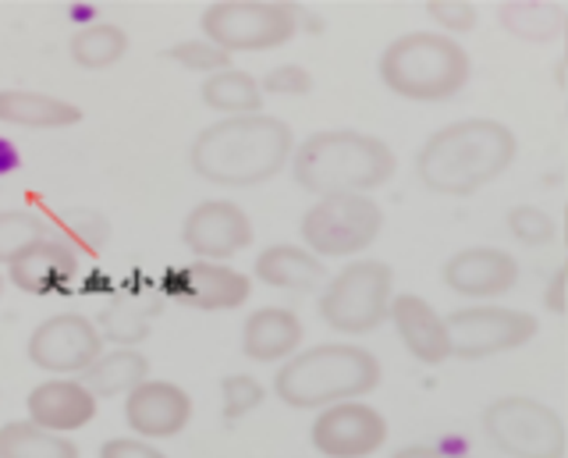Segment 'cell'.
<instances>
[{"label": "cell", "mask_w": 568, "mask_h": 458, "mask_svg": "<svg viewBox=\"0 0 568 458\" xmlns=\"http://www.w3.org/2000/svg\"><path fill=\"white\" fill-rule=\"evenodd\" d=\"M200 100H203V108H210L221 118L263 114V85L256 75L242 72V68H227V72L203 79Z\"/></svg>", "instance_id": "cell-25"}, {"label": "cell", "mask_w": 568, "mask_h": 458, "mask_svg": "<svg viewBox=\"0 0 568 458\" xmlns=\"http://www.w3.org/2000/svg\"><path fill=\"white\" fill-rule=\"evenodd\" d=\"M295 146L292 125L277 114L221 118L192 139L189 167L210 185L256 189L292 167Z\"/></svg>", "instance_id": "cell-1"}, {"label": "cell", "mask_w": 568, "mask_h": 458, "mask_svg": "<svg viewBox=\"0 0 568 458\" xmlns=\"http://www.w3.org/2000/svg\"><path fill=\"white\" fill-rule=\"evenodd\" d=\"M256 232L248 214L231 200L195 203L182 221V245L206 263H227L253 245Z\"/></svg>", "instance_id": "cell-14"}, {"label": "cell", "mask_w": 568, "mask_h": 458, "mask_svg": "<svg viewBox=\"0 0 568 458\" xmlns=\"http://www.w3.org/2000/svg\"><path fill=\"white\" fill-rule=\"evenodd\" d=\"M384 380V366L369 348L352 342H324L302 348L277 366L274 395L298 413H324L342 401H363Z\"/></svg>", "instance_id": "cell-4"}, {"label": "cell", "mask_w": 568, "mask_h": 458, "mask_svg": "<svg viewBox=\"0 0 568 458\" xmlns=\"http://www.w3.org/2000/svg\"><path fill=\"white\" fill-rule=\"evenodd\" d=\"M22 156H18V146L11 143L8 135H0V179H8L11 171H18Z\"/></svg>", "instance_id": "cell-38"}, {"label": "cell", "mask_w": 568, "mask_h": 458, "mask_svg": "<svg viewBox=\"0 0 568 458\" xmlns=\"http://www.w3.org/2000/svg\"><path fill=\"white\" fill-rule=\"evenodd\" d=\"M381 82L387 93L413 103H444L466 90L473 61L469 50L444 32L416 29L390 40L381 54Z\"/></svg>", "instance_id": "cell-5"}, {"label": "cell", "mask_w": 568, "mask_h": 458, "mask_svg": "<svg viewBox=\"0 0 568 458\" xmlns=\"http://www.w3.org/2000/svg\"><path fill=\"white\" fill-rule=\"evenodd\" d=\"M384 232V206L373 196H324L298 221V238L320 259H359Z\"/></svg>", "instance_id": "cell-8"}, {"label": "cell", "mask_w": 568, "mask_h": 458, "mask_svg": "<svg viewBox=\"0 0 568 458\" xmlns=\"http://www.w3.org/2000/svg\"><path fill=\"white\" fill-rule=\"evenodd\" d=\"M440 281L455 295L490 303V298H501L519 285V259L497 245H466L444 259Z\"/></svg>", "instance_id": "cell-15"}, {"label": "cell", "mask_w": 568, "mask_h": 458, "mask_svg": "<svg viewBox=\"0 0 568 458\" xmlns=\"http://www.w3.org/2000/svg\"><path fill=\"white\" fill-rule=\"evenodd\" d=\"M561 50H565V64H568V14L561 19Z\"/></svg>", "instance_id": "cell-39"}, {"label": "cell", "mask_w": 568, "mask_h": 458, "mask_svg": "<svg viewBox=\"0 0 568 458\" xmlns=\"http://www.w3.org/2000/svg\"><path fill=\"white\" fill-rule=\"evenodd\" d=\"M561 271H565V277H568V259H565V267H561Z\"/></svg>", "instance_id": "cell-41"}, {"label": "cell", "mask_w": 568, "mask_h": 458, "mask_svg": "<svg viewBox=\"0 0 568 458\" xmlns=\"http://www.w3.org/2000/svg\"><path fill=\"white\" fill-rule=\"evenodd\" d=\"M53 235V224L43 214H32V210H0V263H8L26 253L29 245L43 242Z\"/></svg>", "instance_id": "cell-28"}, {"label": "cell", "mask_w": 568, "mask_h": 458, "mask_svg": "<svg viewBox=\"0 0 568 458\" xmlns=\"http://www.w3.org/2000/svg\"><path fill=\"white\" fill-rule=\"evenodd\" d=\"M390 458H473L466 451H448V448H440V445H405L398 448Z\"/></svg>", "instance_id": "cell-37"}, {"label": "cell", "mask_w": 568, "mask_h": 458, "mask_svg": "<svg viewBox=\"0 0 568 458\" xmlns=\"http://www.w3.org/2000/svg\"><path fill=\"white\" fill-rule=\"evenodd\" d=\"M0 458H79V445L36 427L32 419H11L0 427Z\"/></svg>", "instance_id": "cell-27"}, {"label": "cell", "mask_w": 568, "mask_h": 458, "mask_svg": "<svg viewBox=\"0 0 568 458\" xmlns=\"http://www.w3.org/2000/svg\"><path fill=\"white\" fill-rule=\"evenodd\" d=\"M387 320H390V327L398 330L405 352L416 363H423V366H444L448 359H455L448 316H440L423 295L398 292L395 303H390Z\"/></svg>", "instance_id": "cell-18"}, {"label": "cell", "mask_w": 568, "mask_h": 458, "mask_svg": "<svg viewBox=\"0 0 568 458\" xmlns=\"http://www.w3.org/2000/svg\"><path fill=\"white\" fill-rule=\"evenodd\" d=\"M79 267H82V256L71 250L68 242L50 235L43 242L29 245L26 253H18L8 263V281L18 292L43 298V295H61L75 285Z\"/></svg>", "instance_id": "cell-19"}, {"label": "cell", "mask_w": 568, "mask_h": 458, "mask_svg": "<svg viewBox=\"0 0 568 458\" xmlns=\"http://www.w3.org/2000/svg\"><path fill=\"white\" fill-rule=\"evenodd\" d=\"M426 14L440 26L444 37H466L479 22V8L469 0H426Z\"/></svg>", "instance_id": "cell-34"}, {"label": "cell", "mask_w": 568, "mask_h": 458, "mask_svg": "<svg viewBox=\"0 0 568 458\" xmlns=\"http://www.w3.org/2000/svg\"><path fill=\"white\" fill-rule=\"evenodd\" d=\"M156 292L178 306L203 309V313H227L242 309L253 295V277L242 274L231 263H206L192 259L182 267H171L160 274Z\"/></svg>", "instance_id": "cell-12"}, {"label": "cell", "mask_w": 568, "mask_h": 458, "mask_svg": "<svg viewBox=\"0 0 568 458\" xmlns=\"http://www.w3.org/2000/svg\"><path fill=\"white\" fill-rule=\"evenodd\" d=\"M519 156V139L497 118H462L426 135L416 150V179L437 196H476Z\"/></svg>", "instance_id": "cell-2"}, {"label": "cell", "mask_w": 568, "mask_h": 458, "mask_svg": "<svg viewBox=\"0 0 568 458\" xmlns=\"http://www.w3.org/2000/svg\"><path fill=\"white\" fill-rule=\"evenodd\" d=\"M266 398V387L253 374H227L221 377V413L227 423L245 419L248 413H256Z\"/></svg>", "instance_id": "cell-32"}, {"label": "cell", "mask_w": 568, "mask_h": 458, "mask_svg": "<svg viewBox=\"0 0 568 458\" xmlns=\"http://www.w3.org/2000/svg\"><path fill=\"white\" fill-rule=\"evenodd\" d=\"M395 295L398 292L390 263L359 256L345 263L337 274H331V281L316 298V313L331 330L359 338V334L377 330L387 320Z\"/></svg>", "instance_id": "cell-6"}, {"label": "cell", "mask_w": 568, "mask_h": 458, "mask_svg": "<svg viewBox=\"0 0 568 458\" xmlns=\"http://www.w3.org/2000/svg\"><path fill=\"white\" fill-rule=\"evenodd\" d=\"M100 458H168L160 451L153 440H142V437H111L100 445Z\"/></svg>", "instance_id": "cell-35"}, {"label": "cell", "mask_w": 568, "mask_h": 458, "mask_svg": "<svg viewBox=\"0 0 568 458\" xmlns=\"http://www.w3.org/2000/svg\"><path fill=\"white\" fill-rule=\"evenodd\" d=\"M565 114H568V108H565Z\"/></svg>", "instance_id": "cell-42"}, {"label": "cell", "mask_w": 568, "mask_h": 458, "mask_svg": "<svg viewBox=\"0 0 568 458\" xmlns=\"http://www.w3.org/2000/svg\"><path fill=\"white\" fill-rule=\"evenodd\" d=\"M505 227L511 232L515 242L529 245V250H540V245H550V242H555V235H558L555 217H550L547 210L529 206V203L511 206L508 214H505Z\"/></svg>", "instance_id": "cell-31"}, {"label": "cell", "mask_w": 568, "mask_h": 458, "mask_svg": "<svg viewBox=\"0 0 568 458\" xmlns=\"http://www.w3.org/2000/svg\"><path fill=\"white\" fill-rule=\"evenodd\" d=\"M50 224H53V238L68 242L79 256L103 253L106 235H111V227H106V221L97 214V210H71V214H61Z\"/></svg>", "instance_id": "cell-29"}, {"label": "cell", "mask_w": 568, "mask_h": 458, "mask_svg": "<svg viewBox=\"0 0 568 458\" xmlns=\"http://www.w3.org/2000/svg\"><path fill=\"white\" fill-rule=\"evenodd\" d=\"M398 174V156L381 135L355 129H324L306 135L292 156L298 189L324 196H373Z\"/></svg>", "instance_id": "cell-3"}, {"label": "cell", "mask_w": 568, "mask_h": 458, "mask_svg": "<svg viewBox=\"0 0 568 458\" xmlns=\"http://www.w3.org/2000/svg\"><path fill=\"white\" fill-rule=\"evenodd\" d=\"M29 363L50 377H82L103 356V334L82 313H53L29 334Z\"/></svg>", "instance_id": "cell-11"}, {"label": "cell", "mask_w": 568, "mask_h": 458, "mask_svg": "<svg viewBox=\"0 0 568 458\" xmlns=\"http://www.w3.org/2000/svg\"><path fill=\"white\" fill-rule=\"evenodd\" d=\"M129 54V32L114 22H89L68 40V58L82 72H106Z\"/></svg>", "instance_id": "cell-26"}, {"label": "cell", "mask_w": 568, "mask_h": 458, "mask_svg": "<svg viewBox=\"0 0 568 458\" xmlns=\"http://www.w3.org/2000/svg\"><path fill=\"white\" fill-rule=\"evenodd\" d=\"M0 295H4V277H0Z\"/></svg>", "instance_id": "cell-40"}, {"label": "cell", "mask_w": 568, "mask_h": 458, "mask_svg": "<svg viewBox=\"0 0 568 458\" xmlns=\"http://www.w3.org/2000/svg\"><path fill=\"white\" fill-rule=\"evenodd\" d=\"M484 434L508 458H565V419L532 395H501L484 409Z\"/></svg>", "instance_id": "cell-9"}, {"label": "cell", "mask_w": 568, "mask_h": 458, "mask_svg": "<svg viewBox=\"0 0 568 458\" xmlns=\"http://www.w3.org/2000/svg\"><path fill=\"white\" fill-rule=\"evenodd\" d=\"M26 419L50 434H79L100 413V398L82 384V377H50L40 380L26 398Z\"/></svg>", "instance_id": "cell-17"}, {"label": "cell", "mask_w": 568, "mask_h": 458, "mask_svg": "<svg viewBox=\"0 0 568 458\" xmlns=\"http://www.w3.org/2000/svg\"><path fill=\"white\" fill-rule=\"evenodd\" d=\"M121 416L129 423L132 437L153 440L156 445V440L178 437L192 423V395L174 380L150 377L124 398Z\"/></svg>", "instance_id": "cell-16"}, {"label": "cell", "mask_w": 568, "mask_h": 458, "mask_svg": "<svg viewBox=\"0 0 568 458\" xmlns=\"http://www.w3.org/2000/svg\"><path fill=\"white\" fill-rule=\"evenodd\" d=\"M387 419L366 401H342L313 416L310 445L324 458H369L384 448Z\"/></svg>", "instance_id": "cell-13"}, {"label": "cell", "mask_w": 568, "mask_h": 458, "mask_svg": "<svg viewBox=\"0 0 568 458\" xmlns=\"http://www.w3.org/2000/svg\"><path fill=\"white\" fill-rule=\"evenodd\" d=\"M263 85V96H292L302 100L313 93V72L306 64H274L271 72L260 79Z\"/></svg>", "instance_id": "cell-33"}, {"label": "cell", "mask_w": 568, "mask_h": 458, "mask_svg": "<svg viewBox=\"0 0 568 458\" xmlns=\"http://www.w3.org/2000/svg\"><path fill=\"white\" fill-rule=\"evenodd\" d=\"M168 61L178 64V68H185V72H200L203 79L217 75V72H227V68H231L227 50L213 47L203 37H192V40H182V43L168 47Z\"/></svg>", "instance_id": "cell-30"}, {"label": "cell", "mask_w": 568, "mask_h": 458, "mask_svg": "<svg viewBox=\"0 0 568 458\" xmlns=\"http://www.w3.org/2000/svg\"><path fill=\"white\" fill-rule=\"evenodd\" d=\"M253 277L260 285L274 288V292H288V295H313L324 292V285L331 281L327 263L316 253H310L306 245L295 242H274L260 250L256 263H253Z\"/></svg>", "instance_id": "cell-20"}, {"label": "cell", "mask_w": 568, "mask_h": 458, "mask_svg": "<svg viewBox=\"0 0 568 458\" xmlns=\"http://www.w3.org/2000/svg\"><path fill=\"white\" fill-rule=\"evenodd\" d=\"M150 380V359L139 348H111L85 369L82 384L93 391L100 401L103 398H129L139 384Z\"/></svg>", "instance_id": "cell-24"}, {"label": "cell", "mask_w": 568, "mask_h": 458, "mask_svg": "<svg viewBox=\"0 0 568 458\" xmlns=\"http://www.w3.org/2000/svg\"><path fill=\"white\" fill-rule=\"evenodd\" d=\"M448 330H452L455 359L479 363L526 348L540 334V320L529 309L479 303L448 313Z\"/></svg>", "instance_id": "cell-10"}, {"label": "cell", "mask_w": 568, "mask_h": 458, "mask_svg": "<svg viewBox=\"0 0 568 458\" xmlns=\"http://www.w3.org/2000/svg\"><path fill=\"white\" fill-rule=\"evenodd\" d=\"M79 121H82V108L71 100L40 90H0V125L53 132V129H75Z\"/></svg>", "instance_id": "cell-22"}, {"label": "cell", "mask_w": 568, "mask_h": 458, "mask_svg": "<svg viewBox=\"0 0 568 458\" xmlns=\"http://www.w3.org/2000/svg\"><path fill=\"white\" fill-rule=\"evenodd\" d=\"M156 316V298L142 292H118L111 295L97 316V330L103 334V342H111L114 348H135L139 342L150 338Z\"/></svg>", "instance_id": "cell-23"}, {"label": "cell", "mask_w": 568, "mask_h": 458, "mask_svg": "<svg viewBox=\"0 0 568 458\" xmlns=\"http://www.w3.org/2000/svg\"><path fill=\"white\" fill-rule=\"evenodd\" d=\"M302 11L288 0H213L200 14V32L213 47L235 54H263L298 37Z\"/></svg>", "instance_id": "cell-7"}, {"label": "cell", "mask_w": 568, "mask_h": 458, "mask_svg": "<svg viewBox=\"0 0 568 458\" xmlns=\"http://www.w3.org/2000/svg\"><path fill=\"white\" fill-rule=\"evenodd\" d=\"M544 309L555 313V316H561L568 309V277H565V271H558L555 277H550V285L544 292Z\"/></svg>", "instance_id": "cell-36"}, {"label": "cell", "mask_w": 568, "mask_h": 458, "mask_svg": "<svg viewBox=\"0 0 568 458\" xmlns=\"http://www.w3.org/2000/svg\"><path fill=\"white\" fill-rule=\"evenodd\" d=\"M306 327L288 306H260L242 324V356L253 363H288L302 352Z\"/></svg>", "instance_id": "cell-21"}]
</instances>
